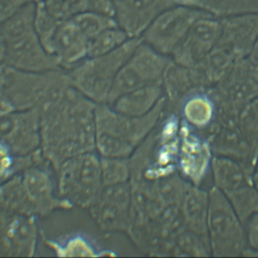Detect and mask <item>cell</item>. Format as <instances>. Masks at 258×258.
Segmentation results:
<instances>
[{
	"instance_id": "obj_35",
	"label": "cell",
	"mask_w": 258,
	"mask_h": 258,
	"mask_svg": "<svg viewBox=\"0 0 258 258\" xmlns=\"http://www.w3.org/2000/svg\"><path fill=\"white\" fill-rule=\"evenodd\" d=\"M237 127L250 142L258 146V107L255 100L241 107Z\"/></svg>"
},
{
	"instance_id": "obj_8",
	"label": "cell",
	"mask_w": 258,
	"mask_h": 258,
	"mask_svg": "<svg viewBox=\"0 0 258 258\" xmlns=\"http://www.w3.org/2000/svg\"><path fill=\"white\" fill-rule=\"evenodd\" d=\"M171 62V56L160 53L141 39L117 74L107 104H111L129 91L151 84H161L164 73Z\"/></svg>"
},
{
	"instance_id": "obj_33",
	"label": "cell",
	"mask_w": 258,
	"mask_h": 258,
	"mask_svg": "<svg viewBox=\"0 0 258 258\" xmlns=\"http://www.w3.org/2000/svg\"><path fill=\"white\" fill-rule=\"evenodd\" d=\"M58 256H98L95 244L85 236L77 235L69 238L63 244L53 241L46 242Z\"/></svg>"
},
{
	"instance_id": "obj_40",
	"label": "cell",
	"mask_w": 258,
	"mask_h": 258,
	"mask_svg": "<svg viewBox=\"0 0 258 258\" xmlns=\"http://www.w3.org/2000/svg\"><path fill=\"white\" fill-rule=\"evenodd\" d=\"M249 77L258 95V66H254L249 62Z\"/></svg>"
},
{
	"instance_id": "obj_28",
	"label": "cell",
	"mask_w": 258,
	"mask_h": 258,
	"mask_svg": "<svg viewBox=\"0 0 258 258\" xmlns=\"http://www.w3.org/2000/svg\"><path fill=\"white\" fill-rule=\"evenodd\" d=\"M224 195L244 226L258 213V191L253 182Z\"/></svg>"
},
{
	"instance_id": "obj_41",
	"label": "cell",
	"mask_w": 258,
	"mask_h": 258,
	"mask_svg": "<svg viewBox=\"0 0 258 258\" xmlns=\"http://www.w3.org/2000/svg\"><path fill=\"white\" fill-rule=\"evenodd\" d=\"M175 3L180 5H187V6H195L200 7L203 9V6L207 2V0H174Z\"/></svg>"
},
{
	"instance_id": "obj_16",
	"label": "cell",
	"mask_w": 258,
	"mask_h": 258,
	"mask_svg": "<svg viewBox=\"0 0 258 258\" xmlns=\"http://www.w3.org/2000/svg\"><path fill=\"white\" fill-rule=\"evenodd\" d=\"M115 19L129 37H140L152 20L174 0H113Z\"/></svg>"
},
{
	"instance_id": "obj_17",
	"label": "cell",
	"mask_w": 258,
	"mask_h": 258,
	"mask_svg": "<svg viewBox=\"0 0 258 258\" xmlns=\"http://www.w3.org/2000/svg\"><path fill=\"white\" fill-rule=\"evenodd\" d=\"M89 39L71 18L57 25L48 53L51 54L63 71H70L88 57Z\"/></svg>"
},
{
	"instance_id": "obj_32",
	"label": "cell",
	"mask_w": 258,
	"mask_h": 258,
	"mask_svg": "<svg viewBox=\"0 0 258 258\" xmlns=\"http://www.w3.org/2000/svg\"><path fill=\"white\" fill-rule=\"evenodd\" d=\"M72 19L76 22V24L80 27V29L89 40L107 28L119 26L115 17L93 11H85L79 13Z\"/></svg>"
},
{
	"instance_id": "obj_42",
	"label": "cell",
	"mask_w": 258,
	"mask_h": 258,
	"mask_svg": "<svg viewBox=\"0 0 258 258\" xmlns=\"http://www.w3.org/2000/svg\"><path fill=\"white\" fill-rule=\"evenodd\" d=\"M5 59V43L0 32V63L4 62Z\"/></svg>"
},
{
	"instance_id": "obj_37",
	"label": "cell",
	"mask_w": 258,
	"mask_h": 258,
	"mask_svg": "<svg viewBox=\"0 0 258 258\" xmlns=\"http://www.w3.org/2000/svg\"><path fill=\"white\" fill-rule=\"evenodd\" d=\"M36 2L38 0H0V24L12 17L24 6Z\"/></svg>"
},
{
	"instance_id": "obj_21",
	"label": "cell",
	"mask_w": 258,
	"mask_h": 258,
	"mask_svg": "<svg viewBox=\"0 0 258 258\" xmlns=\"http://www.w3.org/2000/svg\"><path fill=\"white\" fill-rule=\"evenodd\" d=\"M212 88L191 92L178 107L181 121L204 136L216 125L217 104Z\"/></svg>"
},
{
	"instance_id": "obj_25",
	"label": "cell",
	"mask_w": 258,
	"mask_h": 258,
	"mask_svg": "<svg viewBox=\"0 0 258 258\" xmlns=\"http://www.w3.org/2000/svg\"><path fill=\"white\" fill-rule=\"evenodd\" d=\"M163 97L162 85L151 84L124 93L108 105L121 114L137 117L150 112Z\"/></svg>"
},
{
	"instance_id": "obj_1",
	"label": "cell",
	"mask_w": 258,
	"mask_h": 258,
	"mask_svg": "<svg viewBox=\"0 0 258 258\" xmlns=\"http://www.w3.org/2000/svg\"><path fill=\"white\" fill-rule=\"evenodd\" d=\"M96 106L70 86L39 108L40 149L54 172L66 159L96 151Z\"/></svg>"
},
{
	"instance_id": "obj_29",
	"label": "cell",
	"mask_w": 258,
	"mask_h": 258,
	"mask_svg": "<svg viewBox=\"0 0 258 258\" xmlns=\"http://www.w3.org/2000/svg\"><path fill=\"white\" fill-rule=\"evenodd\" d=\"M100 165L104 186L129 182L131 179L130 158L100 155Z\"/></svg>"
},
{
	"instance_id": "obj_36",
	"label": "cell",
	"mask_w": 258,
	"mask_h": 258,
	"mask_svg": "<svg viewBox=\"0 0 258 258\" xmlns=\"http://www.w3.org/2000/svg\"><path fill=\"white\" fill-rule=\"evenodd\" d=\"M247 249L243 255L258 256V213L245 224Z\"/></svg>"
},
{
	"instance_id": "obj_10",
	"label": "cell",
	"mask_w": 258,
	"mask_h": 258,
	"mask_svg": "<svg viewBox=\"0 0 258 258\" xmlns=\"http://www.w3.org/2000/svg\"><path fill=\"white\" fill-rule=\"evenodd\" d=\"M133 195L130 181L104 186L96 203L87 211L100 230L129 234L132 225Z\"/></svg>"
},
{
	"instance_id": "obj_11",
	"label": "cell",
	"mask_w": 258,
	"mask_h": 258,
	"mask_svg": "<svg viewBox=\"0 0 258 258\" xmlns=\"http://www.w3.org/2000/svg\"><path fill=\"white\" fill-rule=\"evenodd\" d=\"M52 171L50 164H42L28 167L19 173L31 213L36 218L49 216L57 210L74 208L59 197Z\"/></svg>"
},
{
	"instance_id": "obj_31",
	"label": "cell",
	"mask_w": 258,
	"mask_h": 258,
	"mask_svg": "<svg viewBox=\"0 0 258 258\" xmlns=\"http://www.w3.org/2000/svg\"><path fill=\"white\" fill-rule=\"evenodd\" d=\"M203 9L216 17H229L258 12V0H207Z\"/></svg>"
},
{
	"instance_id": "obj_7",
	"label": "cell",
	"mask_w": 258,
	"mask_h": 258,
	"mask_svg": "<svg viewBox=\"0 0 258 258\" xmlns=\"http://www.w3.org/2000/svg\"><path fill=\"white\" fill-rule=\"evenodd\" d=\"M208 241L211 255L241 256L247 249L245 226L225 195L212 185L209 188Z\"/></svg>"
},
{
	"instance_id": "obj_3",
	"label": "cell",
	"mask_w": 258,
	"mask_h": 258,
	"mask_svg": "<svg viewBox=\"0 0 258 258\" xmlns=\"http://www.w3.org/2000/svg\"><path fill=\"white\" fill-rule=\"evenodd\" d=\"M36 3L24 6L0 24L5 43L4 63L22 71L61 70L57 60L42 46L34 27Z\"/></svg>"
},
{
	"instance_id": "obj_2",
	"label": "cell",
	"mask_w": 258,
	"mask_h": 258,
	"mask_svg": "<svg viewBox=\"0 0 258 258\" xmlns=\"http://www.w3.org/2000/svg\"><path fill=\"white\" fill-rule=\"evenodd\" d=\"M166 112L163 97L147 114L127 116L107 103L97 104L95 110V146L101 156L130 158L159 124Z\"/></svg>"
},
{
	"instance_id": "obj_39",
	"label": "cell",
	"mask_w": 258,
	"mask_h": 258,
	"mask_svg": "<svg viewBox=\"0 0 258 258\" xmlns=\"http://www.w3.org/2000/svg\"><path fill=\"white\" fill-rule=\"evenodd\" d=\"M248 61L254 66H258V39L252 45L248 55L246 56Z\"/></svg>"
},
{
	"instance_id": "obj_20",
	"label": "cell",
	"mask_w": 258,
	"mask_h": 258,
	"mask_svg": "<svg viewBox=\"0 0 258 258\" xmlns=\"http://www.w3.org/2000/svg\"><path fill=\"white\" fill-rule=\"evenodd\" d=\"M258 39V12L224 17L218 45L230 50L237 58L248 55Z\"/></svg>"
},
{
	"instance_id": "obj_6",
	"label": "cell",
	"mask_w": 258,
	"mask_h": 258,
	"mask_svg": "<svg viewBox=\"0 0 258 258\" xmlns=\"http://www.w3.org/2000/svg\"><path fill=\"white\" fill-rule=\"evenodd\" d=\"M54 173L59 197L73 207L86 211L96 203L104 187L97 151L66 159Z\"/></svg>"
},
{
	"instance_id": "obj_30",
	"label": "cell",
	"mask_w": 258,
	"mask_h": 258,
	"mask_svg": "<svg viewBox=\"0 0 258 258\" xmlns=\"http://www.w3.org/2000/svg\"><path fill=\"white\" fill-rule=\"evenodd\" d=\"M129 38L131 37L120 26L107 28L89 40L88 57L108 53L121 46Z\"/></svg>"
},
{
	"instance_id": "obj_23",
	"label": "cell",
	"mask_w": 258,
	"mask_h": 258,
	"mask_svg": "<svg viewBox=\"0 0 258 258\" xmlns=\"http://www.w3.org/2000/svg\"><path fill=\"white\" fill-rule=\"evenodd\" d=\"M213 88L219 96L240 107L258 98L249 77V61L246 57L238 58L228 76Z\"/></svg>"
},
{
	"instance_id": "obj_4",
	"label": "cell",
	"mask_w": 258,
	"mask_h": 258,
	"mask_svg": "<svg viewBox=\"0 0 258 258\" xmlns=\"http://www.w3.org/2000/svg\"><path fill=\"white\" fill-rule=\"evenodd\" d=\"M140 42L131 37L108 53L86 57L68 71L71 85L96 104L107 103L117 74Z\"/></svg>"
},
{
	"instance_id": "obj_22",
	"label": "cell",
	"mask_w": 258,
	"mask_h": 258,
	"mask_svg": "<svg viewBox=\"0 0 258 258\" xmlns=\"http://www.w3.org/2000/svg\"><path fill=\"white\" fill-rule=\"evenodd\" d=\"M209 202V189L206 190L202 186L188 182L179 203V210L185 229L207 241Z\"/></svg>"
},
{
	"instance_id": "obj_44",
	"label": "cell",
	"mask_w": 258,
	"mask_h": 258,
	"mask_svg": "<svg viewBox=\"0 0 258 258\" xmlns=\"http://www.w3.org/2000/svg\"><path fill=\"white\" fill-rule=\"evenodd\" d=\"M255 102H256V105H257V107H258V98L255 99Z\"/></svg>"
},
{
	"instance_id": "obj_34",
	"label": "cell",
	"mask_w": 258,
	"mask_h": 258,
	"mask_svg": "<svg viewBox=\"0 0 258 258\" xmlns=\"http://www.w3.org/2000/svg\"><path fill=\"white\" fill-rule=\"evenodd\" d=\"M45 10L58 20H67L88 11L89 0H38Z\"/></svg>"
},
{
	"instance_id": "obj_26",
	"label": "cell",
	"mask_w": 258,
	"mask_h": 258,
	"mask_svg": "<svg viewBox=\"0 0 258 258\" xmlns=\"http://www.w3.org/2000/svg\"><path fill=\"white\" fill-rule=\"evenodd\" d=\"M237 59L230 50L217 44L198 66L201 68L209 87L212 88L228 76Z\"/></svg>"
},
{
	"instance_id": "obj_45",
	"label": "cell",
	"mask_w": 258,
	"mask_h": 258,
	"mask_svg": "<svg viewBox=\"0 0 258 258\" xmlns=\"http://www.w3.org/2000/svg\"><path fill=\"white\" fill-rule=\"evenodd\" d=\"M255 169H258V161H257V164H256V168Z\"/></svg>"
},
{
	"instance_id": "obj_13",
	"label": "cell",
	"mask_w": 258,
	"mask_h": 258,
	"mask_svg": "<svg viewBox=\"0 0 258 258\" xmlns=\"http://www.w3.org/2000/svg\"><path fill=\"white\" fill-rule=\"evenodd\" d=\"M37 218L0 208V257H32L37 247Z\"/></svg>"
},
{
	"instance_id": "obj_24",
	"label": "cell",
	"mask_w": 258,
	"mask_h": 258,
	"mask_svg": "<svg viewBox=\"0 0 258 258\" xmlns=\"http://www.w3.org/2000/svg\"><path fill=\"white\" fill-rule=\"evenodd\" d=\"M253 172V169L236 159L217 155H214L212 159L211 176L213 185L223 194H228L252 183Z\"/></svg>"
},
{
	"instance_id": "obj_43",
	"label": "cell",
	"mask_w": 258,
	"mask_h": 258,
	"mask_svg": "<svg viewBox=\"0 0 258 258\" xmlns=\"http://www.w3.org/2000/svg\"><path fill=\"white\" fill-rule=\"evenodd\" d=\"M252 181H253V184H254L255 188L258 191V169L254 170V172L252 174Z\"/></svg>"
},
{
	"instance_id": "obj_27",
	"label": "cell",
	"mask_w": 258,
	"mask_h": 258,
	"mask_svg": "<svg viewBox=\"0 0 258 258\" xmlns=\"http://www.w3.org/2000/svg\"><path fill=\"white\" fill-rule=\"evenodd\" d=\"M42 164H49V162L43 156L41 149L28 155L18 156L7 144L0 140V182L7 180L28 167Z\"/></svg>"
},
{
	"instance_id": "obj_9",
	"label": "cell",
	"mask_w": 258,
	"mask_h": 258,
	"mask_svg": "<svg viewBox=\"0 0 258 258\" xmlns=\"http://www.w3.org/2000/svg\"><path fill=\"white\" fill-rule=\"evenodd\" d=\"M212 14L195 6H170L160 12L147 26L141 39L155 50L171 55L190 26L200 18Z\"/></svg>"
},
{
	"instance_id": "obj_15",
	"label": "cell",
	"mask_w": 258,
	"mask_h": 258,
	"mask_svg": "<svg viewBox=\"0 0 258 258\" xmlns=\"http://www.w3.org/2000/svg\"><path fill=\"white\" fill-rule=\"evenodd\" d=\"M221 35V20L209 14L198 19L171 53L174 62L195 67L201 63L218 44Z\"/></svg>"
},
{
	"instance_id": "obj_46",
	"label": "cell",
	"mask_w": 258,
	"mask_h": 258,
	"mask_svg": "<svg viewBox=\"0 0 258 258\" xmlns=\"http://www.w3.org/2000/svg\"><path fill=\"white\" fill-rule=\"evenodd\" d=\"M1 183H2V182H0V184H1Z\"/></svg>"
},
{
	"instance_id": "obj_19",
	"label": "cell",
	"mask_w": 258,
	"mask_h": 258,
	"mask_svg": "<svg viewBox=\"0 0 258 258\" xmlns=\"http://www.w3.org/2000/svg\"><path fill=\"white\" fill-rule=\"evenodd\" d=\"M166 108L178 112L181 101L191 92L210 88L199 66L185 67L172 60L164 73L162 82Z\"/></svg>"
},
{
	"instance_id": "obj_38",
	"label": "cell",
	"mask_w": 258,
	"mask_h": 258,
	"mask_svg": "<svg viewBox=\"0 0 258 258\" xmlns=\"http://www.w3.org/2000/svg\"><path fill=\"white\" fill-rule=\"evenodd\" d=\"M15 110L16 109L11 100L9 99V97L3 91L0 90V116L6 115Z\"/></svg>"
},
{
	"instance_id": "obj_12",
	"label": "cell",
	"mask_w": 258,
	"mask_h": 258,
	"mask_svg": "<svg viewBox=\"0 0 258 258\" xmlns=\"http://www.w3.org/2000/svg\"><path fill=\"white\" fill-rule=\"evenodd\" d=\"M214 153L207 137L191 129L181 121L176 169L187 182L202 186L211 175Z\"/></svg>"
},
{
	"instance_id": "obj_18",
	"label": "cell",
	"mask_w": 258,
	"mask_h": 258,
	"mask_svg": "<svg viewBox=\"0 0 258 258\" xmlns=\"http://www.w3.org/2000/svg\"><path fill=\"white\" fill-rule=\"evenodd\" d=\"M214 155L241 161L255 170L258 146L250 142L238 127H221L216 124L206 135Z\"/></svg>"
},
{
	"instance_id": "obj_14",
	"label": "cell",
	"mask_w": 258,
	"mask_h": 258,
	"mask_svg": "<svg viewBox=\"0 0 258 258\" xmlns=\"http://www.w3.org/2000/svg\"><path fill=\"white\" fill-rule=\"evenodd\" d=\"M0 140L18 156L39 150V109L15 110L0 116Z\"/></svg>"
},
{
	"instance_id": "obj_5",
	"label": "cell",
	"mask_w": 258,
	"mask_h": 258,
	"mask_svg": "<svg viewBox=\"0 0 258 258\" xmlns=\"http://www.w3.org/2000/svg\"><path fill=\"white\" fill-rule=\"evenodd\" d=\"M72 86L68 71L29 72L4 63L0 90L11 100L16 110L39 109L63 89Z\"/></svg>"
}]
</instances>
